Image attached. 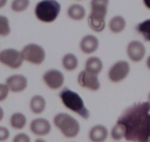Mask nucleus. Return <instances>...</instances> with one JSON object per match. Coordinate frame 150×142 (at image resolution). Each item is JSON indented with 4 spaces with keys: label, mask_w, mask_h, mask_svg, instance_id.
Masks as SVG:
<instances>
[{
    "label": "nucleus",
    "mask_w": 150,
    "mask_h": 142,
    "mask_svg": "<svg viewBox=\"0 0 150 142\" xmlns=\"http://www.w3.org/2000/svg\"><path fill=\"white\" fill-rule=\"evenodd\" d=\"M117 123L125 129V139L129 142H147L150 137V104L138 101L124 110Z\"/></svg>",
    "instance_id": "f257e3e1"
},
{
    "label": "nucleus",
    "mask_w": 150,
    "mask_h": 142,
    "mask_svg": "<svg viewBox=\"0 0 150 142\" xmlns=\"http://www.w3.org/2000/svg\"><path fill=\"white\" fill-rule=\"evenodd\" d=\"M110 0H91L90 13L87 17L88 27L95 33H102L106 27Z\"/></svg>",
    "instance_id": "f03ea898"
},
{
    "label": "nucleus",
    "mask_w": 150,
    "mask_h": 142,
    "mask_svg": "<svg viewBox=\"0 0 150 142\" xmlns=\"http://www.w3.org/2000/svg\"><path fill=\"white\" fill-rule=\"evenodd\" d=\"M59 98L66 109L74 113L83 119L88 120L91 113L81 95L69 87H63L59 93Z\"/></svg>",
    "instance_id": "7ed1b4c3"
},
{
    "label": "nucleus",
    "mask_w": 150,
    "mask_h": 142,
    "mask_svg": "<svg viewBox=\"0 0 150 142\" xmlns=\"http://www.w3.org/2000/svg\"><path fill=\"white\" fill-rule=\"evenodd\" d=\"M61 9V4L58 0H40L35 6L34 14L41 22L51 24L58 19Z\"/></svg>",
    "instance_id": "20e7f679"
},
{
    "label": "nucleus",
    "mask_w": 150,
    "mask_h": 142,
    "mask_svg": "<svg viewBox=\"0 0 150 142\" xmlns=\"http://www.w3.org/2000/svg\"><path fill=\"white\" fill-rule=\"evenodd\" d=\"M56 128L67 138H74L80 133L81 127L78 120L67 113H58L53 118Z\"/></svg>",
    "instance_id": "39448f33"
},
{
    "label": "nucleus",
    "mask_w": 150,
    "mask_h": 142,
    "mask_svg": "<svg viewBox=\"0 0 150 142\" xmlns=\"http://www.w3.org/2000/svg\"><path fill=\"white\" fill-rule=\"evenodd\" d=\"M24 62L39 66L44 63L47 59V52L43 46L31 42L24 45L21 50Z\"/></svg>",
    "instance_id": "423d86ee"
},
{
    "label": "nucleus",
    "mask_w": 150,
    "mask_h": 142,
    "mask_svg": "<svg viewBox=\"0 0 150 142\" xmlns=\"http://www.w3.org/2000/svg\"><path fill=\"white\" fill-rule=\"evenodd\" d=\"M24 63L21 50L8 47L0 50V64L9 69L18 70Z\"/></svg>",
    "instance_id": "0eeeda50"
},
{
    "label": "nucleus",
    "mask_w": 150,
    "mask_h": 142,
    "mask_svg": "<svg viewBox=\"0 0 150 142\" xmlns=\"http://www.w3.org/2000/svg\"><path fill=\"white\" fill-rule=\"evenodd\" d=\"M130 71L131 67L129 62L120 59L115 62L108 69V78L112 83L119 84L129 76Z\"/></svg>",
    "instance_id": "6e6552de"
},
{
    "label": "nucleus",
    "mask_w": 150,
    "mask_h": 142,
    "mask_svg": "<svg viewBox=\"0 0 150 142\" xmlns=\"http://www.w3.org/2000/svg\"><path fill=\"white\" fill-rule=\"evenodd\" d=\"M42 81L49 89L52 90H58L63 87L65 76L60 70L51 68L46 70L42 75Z\"/></svg>",
    "instance_id": "1a4fd4ad"
},
{
    "label": "nucleus",
    "mask_w": 150,
    "mask_h": 142,
    "mask_svg": "<svg viewBox=\"0 0 150 142\" xmlns=\"http://www.w3.org/2000/svg\"><path fill=\"white\" fill-rule=\"evenodd\" d=\"M77 82L80 87L91 92H96L101 88L99 76L90 73L86 70H83L78 73Z\"/></svg>",
    "instance_id": "9d476101"
},
{
    "label": "nucleus",
    "mask_w": 150,
    "mask_h": 142,
    "mask_svg": "<svg viewBox=\"0 0 150 142\" xmlns=\"http://www.w3.org/2000/svg\"><path fill=\"white\" fill-rule=\"evenodd\" d=\"M127 58L133 63L141 62L146 55V47L143 42L140 40H132L127 44L126 47Z\"/></svg>",
    "instance_id": "9b49d317"
},
{
    "label": "nucleus",
    "mask_w": 150,
    "mask_h": 142,
    "mask_svg": "<svg viewBox=\"0 0 150 142\" xmlns=\"http://www.w3.org/2000/svg\"><path fill=\"white\" fill-rule=\"evenodd\" d=\"M5 84L9 88L10 92L13 93H21L28 87V79L24 74L15 73L10 75L5 80Z\"/></svg>",
    "instance_id": "f8f14e48"
},
{
    "label": "nucleus",
    "mask_w": 150,
    "mask_h": 142,
    "mask_svg": "<svg viewBox=\"0 0 150 142\" xmlns=\"http://www.w3.org/2000/svg\"><path fill=\"white\" fill-rule=\"evenodd\" d=\"M99 39L93 34L85 35L79 42V48L80 51L88 56H91L96 53L99 50Z\"/></svg>",
    "instance_id": "ddd939ff"
},
{
    "label": "nucleus",
    "mask_w": 150,
    "mask_h": 142,
    "mask_svg": "<svg viewBox=\"0 0 150 142\" xmlns=\"http://www.w3.org/2000/svg\"><path fill=\"white\" fill-rule=\"evenodd\" d=\"M30 130L34 135L43 137L50 134L52 131V124L48 119L43 117H38L32 120Z\"/></svg>",
    "instance_id": "4468645a"
},
{
    "label": "nucleus",
    "mask_w": 150,
    "mask_h": 142,
    "mask_svg": "<svg viewBox=\"0 0 150 142\" xmlns=\"http://www.w3.org/2000/svg\"><path fill=\"white\" fill-rule=\"evenodd\" d=\"M66 15L68 18L72 21L80 22L86 18L87 11L84 5L79 2H75L68 7Z\"/></svg>",
    "instance_id": "2eb2a0df"
},
{
    "label": "nucleus",
    "mask_w": 150,
    "mask_h": 142,
    "mask_svg": "<svg viewBox=\"0 0 150 142\" xmlns=\"http://www.w3.org/2000/svg\"><path fill=\"white\" fill-rule=\"evenodd\" d=\"M47 99L41 94H35L30 98L29 108L30 111L35 115H41L47 109Z\"/></svg>",
    "instance_id": "dca6fc26"
},
{
    "label": "nucleus",
    "mask_w": 150,
    "mask_h": 142,
    "mask_svg": "<svg viewBox=\"0 0 150 142\" xmlns=\"http://www.w3.org/2000/svg\"><path fill=\"white\" fill-rule=\"evenodd\" d=\"M109 136V130L105 125L95 124L89 130L88 138L91 142H105Z\"/></svg>",
    "instance_id": "f3484780"
},
{
    "label": "nucleus",
    "mask_w": 150,
    "mask_h": 142,
    "mask_svg": "<svg viewBox=\"0 0 150 142\" xmlns=\"http://www.w3.org/2000/svg\"><path fill=\"white\" fill-rule=\"evenodd\" d=\"M127 22L125 16L122 15H115L108 22V29L112 33L120 34L126 29Z\"/></svg>",
    "instance_id": "a211bd4d"
},
{
    "label": "nucleus",
    "mask_w": 150,
    "mask_h": 142,
    "mask_svg": "<svg viewBox=\"0 0 150 142\" xmlns=\"http://www.w3.org/2000/svg\"><path fill=\"white\" fill-rule=\"evenodd\" d=\"M104 68L103 61L101 58L96 56H91L85 62L84 70L90 73L99 76Z\"/></svg>",
    "instance_id": "6ab92c4d"
},
{
    "label": "nucleus",
    "mask_w": 150,
    "mask_h": 142,
    "mask_svg": "<svg viewBox=\"0 0 150 142\" xmlns=\"http://www.w3.org/2000/svg\"><path fill=\"white\" fill-rule=\"evenodd\" d=\"M79 59L74 53H65L61 59V65L63 69L67 72H74L78 68Z\"/></svg>",
    "instance_id": "aec40b11"
},
{
    "label": "nucleus",
    "mask_w": 150,
    "mask_h": 142,
    "mask_svg": "<svg viewBox=\"0 0 150 142\" xmlns=\"http://www.w3.org/2000/svg\"><path fill=\"white\" fill-rule=\"evenodd\" d=\"M10 125L16 130H23L27 124V116L21 112H15L10 117Z\"/></svg>",
    "instance_id": "412c9836"
},
{
    "label": "nucleus",
    "mask_w": 150,
    "mask_h": 142,
    "mask_svg": "<svg viewBox=\"0 0 150 142\" xmlns=\"http://www.w3.org/2000/svg\"><path fill=\"white\" fill-rule=\"evenodd\" d=\"M135 30L147 42H150V18L140 22L135 26Z\"/></svg>",
    "instance_id": "4be33fe9"
},
{
    "label": "nucleus",
    "mask_w": 150,
    "mask_h": 142,
    "mask_svg": "<svg viewBox=\"0 0 150 142\" xmlns=\"http://www.w3.org/2000/svg\"><path fill=\"white\" fill-rule=\"evenodd\" d=\"M30 0H12L11 2V9L16 14H21L30 8Z\"/></svg>",
    "instance_id": "5701e85b"
},
{
    "label": "nucleus",
    "mask_w": 150,
    "mask_h": 142,
    "mask_svg": "<svg viewBox=\"0 0 150 142\" xmlns=\"http://www.w3.org/2000/svg\"><path fill=\"white\" fill-rule=\"evenodd\" d=\"M11 21L7 16L0 14V37L5 38L11 33Z\"/></svg>",
    "instance_id": "b1692460"
},
{
    "label": "nucleus",
    "mask_w": 150,
    "mask_h": 142,
    "mask_svg": "<svg viewBox=\"0 0 150 142\" xmlns=\"http://www.w3.org/2000/svg\"><path fill=\"white\" fill-rule=\"evenodd\" d=\"M125 129L122 124L119 123H116L110 130V137L112 140L119 141L122 139L125 138Z\"/></svg>",
    "instance_id": "393cba45"
},
{
    "label": "nucleus",
    "mask_w": 150,
    "mask_h": 142,
    "mask_svg": "<svg viewBox=\"0 0 150 142\" xmlns=\"http://www.w3.org/2000/svg\"><path fill=\"white\" fill-rule=\"evenodd\" d=\"M10 90L5 82H0V103L8 99L10 94Z\"/></svg>",
    "instance_id": "a878e982"
},
{
    "label": "nucleus",
    "mask_w": 150,
    "mask_h": 142,
    "mask_svg": "<svg viewBox=\"0 0 150 142\" xmlns=\"http://www.w3.org/2000/svg\"><path fill=\"white\" fill-rule=\"evenodd\" d=\"M12 142H31V138L27 133H18L13 138Z\"/></svg>",
    "instance_id": "bb28decb"
},
{
    "label": "nucleus",
    "mask_w": 150,
    "mask_h": 142,
    "mask_svg": "<svg viewBox=\"0 0 150 142\" xmlns=\"http://www.w3.org/2000/svg\"><path fill=\"white\" fill-rule=\"evenodd\" d=\"M11 132L8 127L0 126V142H5L10 138Z\"/></svg>",
    "instance_id": "cd10ccee"
},
{
    "label": "nucleus",
    "mask_w": 150,
    "mask_h": 142,
    "mask_svg": "<svg viewBox=\"0 0 150 142\" xmlns=\"http://www.w3.org/2000/svg\"><path fill=\"white\" fill-rule=\"evenodd\" d=\"M143 5L147 10L150 11V0H142Z\"/></svg>",
    "instance_id": "c85d7f7f"
},
{
    "label": "nucleus",
    "mask_w": 150,
    "mask_h": 142,
    "mask_svg": "<svg viewBox=\"0 0 150 142\" xmlns=\"http://www.w3.org/2000/svg\"><path fill=\"white\" fill-rule=\"evenodd\" d=\"M8 3V0H0V10L5 8Z\"/></svg>",
    "instance_id": "c756f323"
},
{
    "label": "nucleus",
    "mask_w": 150,
    "mask_h": 142,
    "mask_svg": "<svg viewBox=\"0 0 150 142\" xmlns=\"http://www.w3.org/2000/svg\"><path fill=\"white\" fill-rule=\"evenodd\" d=\"M4 117H5V110L3 108L0 106V122L3 120Z\"/></svg>",
    "instance_id": "7c9ffc66"
},
{
    "label": "nucleus",
    "mask_w": 150,
    "mask_h": 142,
    "mask_svg": "<svg viewBox=\"0 0 150 142\" xmlns=\"http://www.w3.org/2000/svg\"><path fill=\"white\" fill-rule=\"evenodd\" d=\"M146 66L147 69L150 71V55H149L146 59Z\"/></svg>",
    "instance_id": "2f4dec72"
},
{
    "label": "nucleus",
    "mask_w": 150,
    "mask_h": 142,
    "mask_svg": "<svg viewBox=\"0 0 150 142\" xmlns=\"http://www.w3.org/2000/svg\"><path fill=\"white\" fill-rule=\"evenodd\" d=\"M35 142H47V141H46L44 139L41 138H37L35 141Z\"/></svg>",
    "instance_id": "473e14b6"
},
{
    "label": "nucleus",
    "mask_w": 150,
    "mask_h": 142,
    "mask_svg": "<svg viewBox=\"0 0 150 142\" xmlns=\"http://www.w3.org/2000/svg\"><path fill=\"white\" fill-rule=\"evenodd\" d=\"M147 101H148V102L149 103V104H150V91L149 92V93H148V96H147Z\"/></svg>",
    "instance_id": "72a5a7b5"
},
{
    "label": "nucleus",
    "mask_w": 150,
    "mask_h": 142,
    "mask_svg": "<svg viewBox=\"0 0 150 142\" xmlns=\"http://www.w3.org/2000/svg\"><path fill=\"white\" fill-rule=\"evenodd\" d=\"M75 1H77V2H80V1H83V0H75Z\"/></svg>",
    "instance_id": "f704fd0d"
},
{
    "label": "nucleus",
    "mask_w": 150,
    "mask_h": 142,
    "mask_svg": "<svg viewBox=\"0 0 150 142\" xmlns=\"http://www.w3.org/2000/svg\"><path fill=\"white\" fill-rule=\"evenodd\" d=\"M147 142H150V137H149V140L147 141Z\"/></svg>",
    "instance_id": "c9c22d12"
},
{
    "label": "nucleus",
    "mask_w": 150,
    "mask_h": 142,
    "mask_svg": "<svg viewBox=\"0 0 150 142\" xmlns=\"http://www.w3.org/2000/svg\"><path fill=\"white\" fill-rule=\"evenodd\" d=\"M72 142H74V141H72Z\"/></svg>",
    "instance_id": "e433bc0d"
}]
</instances>
